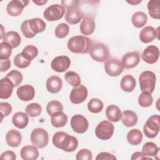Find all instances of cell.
Here are the masks:
<instances>
[{
    "label": "cell",
    "instance_id": "obj_23",
    "mask_svg": "<svg viewBox=\"0 0 160 160\" xmlns=\"http://www.w3.org/2000/svg\"><path fill=\"white\" fill-rule=\"evenodd\" d=\"M2 42L9 44L12 48L18 47L21 43V39L18 32L13 31H9L4 34Z\"/></svg>",
    "mask_w": 160,
    "mask_h": 160
},
{
    "label": "cell",
    "instance_id": "obj_19",
    "mask_svg": "<svg viewBox=\"0 0 160 160\" xmlns=\"http://www.w3.org/2000/svg\"><path fill=\"white\" fill-rule=\"evenodd\" d=\"M20 155L24 160H35L39 156V151L35 146L27 145L22 148Z\"/></svg>",
    "mask_w": 160,
    "mask_h": 160
},
{
    "label": "cell",
    "instance_id": "obj_11",
    "mask_svg": "<svg viewBox=\"0 0 160 160\" xmlns=\"http://www.w3.org/2000/svg\"><path fill=\"white\" fill-rule=\"evenodd\" d=\"M87 97L88 89L82 84L74 87L69 95L70 101L75 104L82 103L86 99Z\"/></svg>",
    "mask_w": 160,
    "mask_h": 160
},
{
    "label": "cell",
    "instance_id": "obj_48",
    "mask_svg": "<svg viewBox=\"0 0 160 160\" xmlns=\"http://www.w3.org/2000/svg\"><path fill=\"white\" fill-rule=\"evenodd\" d=\"M79 1L78 0H64L61 1L62 6L65 7L68 10L78 8Z\"/></svg>",
    "mask_w": 160,
    "mask_h": 160
},
{
    "label": "cell",
    "instance_id": "obj_35",
    "mask_svg": "<svg viewBox=\"0 0 160 160\" xmlns=\"http://www.w3.org/2000/svg\"><path fill=\"white\" fill-rule=\"evenodd\" d=\"M104 104L101 100L98 98L91 99L88 104V109L92 113H99L103 109Z\"/></svg>",
    "mask_w": 160,
    "mask_h": 160
},
{
    "label": "cell",
    "instance_id": "obj_9",
    "mask_svg": "<svg viewBox=\"0 0 160 160\" xmlns=\"http://www.w3.org/2000/svg\"><path fill=\"white\" fill-rule=\"evenodd\" d=\"M104 69L109 76L116 77L122 72L124 68L119 59L111 58L106 61L104 63Z\"/></svg>",
    "mask_w": 160,
    "mask_h": 160
},
{
    "label": "cell",
    "instance_id": "obj_39",
    "mask_svg": "<svg viewBox=\"0 0 160 160\" xmlns=\"http://www.w3.org/2000/svg\"><path fill=\"white\" fill-rule=\"evenodd\" d=\"M21 53L24 58L31 61L38 56V49L33 45H28L23 49Z\"/></svg>",
    "mask_w": 160,
    "mask_h": 160
},
{
    "label": "cell",
    "instance_id": "obj_41",
    "mask_svg": "<svg viewBox=\"0 0 160 160\" xmlns=\"http://www.w3.org/2000/svg\"><path fill=\"white\" fill-rule=\"evenodd\" d=\"M153 102V98L151 94L142 92L138 98L139 104L144 108L149 107L152 105Z\"/></svg>",
    "mask_w": 160,
    "mask_h": 160
},
{
    "label": "cell",
    "instance_id": "obj_31",
    "mask_svg": "<svg viewBox=\"0 0 160 160\" xmlns=\"http://www.w3.org/2000/svg\"><path fill=\"white\" fill-rule=\"evenodd\" d=\"M127 140L131 145H138L142 140V134L138 129H131L127 134Z\"/></svg>",
    "mask_w": 160,
    "mask_h": 160
},
{
    "label": "cell",
    "instance_id": "obj_3",
    "mask_svg": "<svg viewBox=\"0 0 160 160\" xmlns=\"http://www.w3.org/2000/svg\"><path fill=\"white\" fill-rule=\"evenodd\" d=\"M140 89L142 92L151 94L155 88L156 77L155 74L150 71L142 72L139 78Z\"/></svg>",
    "mask_w": 160,
    "mask_h": 160
},
{
    "label": "cell",
    "instance_id": "obj_24",
    "mask_svg": "<svg viewBox=\"0 0 160 160\" xmlns=\"http://www.w3.org/2000/svg\"><path fill=\"white\" fill-rule=\"evenodd\" d=\"M96 24L94 19L90 17L84 18L80 24V31L84 35L91 34L95 29Z\"/></svg>",
    "mask_w": 160,
    "mask_h": 160
},
{
    "label": "cell",
    "instance_id": "obj_37",
    "mask_svg": "<svg viewBox=\"0 0 160 160\" xmlns=\"http://www.w3.org/2000/svg\"><path fill=\"white\" fill-rule=\"evenodd\" d=\"M62 111L63 106L62 104L58 101H51L49 102L46 106V111L50 116H52L54 114L59 112H62Z\"/></svg>",
    "mask_w": 160,
    "mask_h": 160
},
{
    "label": "cell",
    "instance_id": "obj_40",
    "mask_svg": "<svg viewBox=\"0 0 160 160\" xmlns=\"http://www.w3.org/2000/svg\"><path fill=\"white\" fill-rule=\"evenodd\" d=\"M6 77L12 81L14 87L18 86L22 81V75L21 72L17 70H12L7 74Z\"/></svg>",
    "mask_w": 160,
    "mask_h": 160
},
{
    "label": "cell",
    "instance_id": "obj_18",
    "mask_svg": "<svg viewBox=\"0 0 160 160\" xmlns=\"http://www.w3.org/2000/svg\"><path fill=\"white\" fill-rule=\"evenodd\" d=\"M46 86L47 90L49 92L56 94L61 90L62 87V81L59 76H52L47 79Z\"/></svg>",
    "mask_w": 160,
    "mask_h": 160
},
{
    "label": "cell",
    "instance_id": "obj_46",
    "mask_svg": "<svg viewBox=\"0 0 160 160\" xmlns=\"http://www.w3.org/2000/svg\"><path fill=\"white\" fill-rule=\"evenodd\" d=\"M92 158V152L88 149H81L76 156V160H91Z\"/></svg>",
    "mask_w": 160,
    "mask_h": 160
},
{
    "label": "cell",
    "instance_id": "obj_2",
    "mask_svg": "<svg viewBox=\"0 0 160 160\" xmlns=\"http://www.w3.org/2000/svg\"><path fill=\"white\" fill-rule=\"evenodd\" d=\"M67 46L69 50L74 53L86 54L89 52L92 42L88 37L75 36L68 40Z\"/></svg>",
    "mask_w": 160,
    "mask_h": 160
},
{
    "label": "cell",
    "instance_id": "obj_44",
    "mask_svg": "<svg viewBox=\"0 0 160 160\" xmlns=\"http://www.w3.org/2000/svg\"><path fill=\"white\" fill-rule=\"evenodd\" d=\"M12 48L8 43L2 42L0 43V59H9L12 53Z\"/></svg>",
    "mask_w": 160,
    "mask_h": 160
},
{
    "label": "cell",
    "instance_id": "obj_15",
    "mask_svg": "<svg viewBox=\"0 0 160 160\" xmlns=\"http://www.w3.org/2000/svg\"><path fill=\"white\" fill-rule=\"evenodd\" d=\"M140 61V56L138 52L132 51L126 53L122 58L121 63L125 69H131L136 67Z\"/></svg>",
    "mask_w": 160,
    "mask_h": 160
},
{
    "label": "cell",
    "instance_id": "obj_52",
    "mask_svg": "<svg viewBox=\"0 0 160 160\" xmlns=\"http://www.w3.org/2000/svg\"><path fill=\"white\" fill-rule=\"evenodd\" d=\"M131 159L132 160H136V159H150V160H152L151 158H147L146 156H144L142 152H135L134 153L132 154Z\"/></svg>",
    "mask_w": 160,
    "mask_h": 160
},
{
    "label": "cell",
    "instance_id": "obj_8",
    "mask_svg": "<svg viewBox=\"0 0 160 160\" xmlns=\"http://www.w3.org/2000/svg\"><path fill=\"white\" fill-rule=\"evenodd\" d=\"M65 13L64 8L60 4H52L47 8L43 12L44 18L49 21H58L61 19Z\"/></svg>",
    "mask_w": 160,
    "mask_h": 160
},
{
    "label": "cell",
    "instance_id": "obj_4",
    "mask_svg": "<svg viewBox=\"0 0 160 160\" xmlns=\"http://www.w3.org/2000/svg\"><path fill=\"white\" fill-rule=\"evenodd\" d=\"M89 53L93 60L101 62L106 61L109 55L108 46L100 42L92 44Z\"/></svg>",
    "mask_w": 160,
    "mask_h": 160
},
{
    "label": "cell",
    "instance_id": "obj_51",
    "mask_svg": "<svg viewBox=\"0 0 160 160\" xmlns=\"http://www.w3.org/2000/svg\"><path fill=\"white\" fill-rule=\"evenodd\" d=\"M0 64H1L0 71L1 72H4L7 71L11 67V61L9 59H0Z\"/></svg>",
    "mask_w": 160,
    "mask_h": 160
},
{
    "label": "cell",
    "instance_id": "obj_6",
    "mask_svg": "<svg viewBox=\"0 0 160 160\" xmlns=\"http://www.w3.org/2000/svg\"><path fill=\"white\" fill-rule=\"evenodd\" d=\"M31 141L33 145L37 146L38 148L42 149L48 144V133L43 128H36L31 134Z\"/></svg>",
    "mask_w": 160,
    "mask_h": 160
},
{
    "label": "cell",
    "instance_id": "obj_16",
    "mask_svg": "<svg viewBox=\"0 0 160 160\" xmlns=\"http://www.w3.org/2000/svg\"><path fill=\"white\" fill-rule=\"evenodd\" d=\"M16 94L20 100L22 101H29L34 98L35 90L31 85L25 84L18 88Z\"/></svg>",
    "mask_w": 160,
    "mask_h": 160
},
{
    "label": "cell",
    "instance_id": "obj_7",
    "mask_svg": "<svg viewBox=\"0 0 160 160\" xmlns=\"http://www.w3.org/2000/svg\"><path fill=\"white\" fill-rule=\"evenodd\" d=\"M114 130V125L110 121L105 120L98 124L95 129V134L99 139L108 140L112 136Z\"/></svg>",
    "mask_w": 160,
    "mask_h": 160
},
{
    "label": "cell",
    "instance_id": "obj_54",
    "mask_svg": "<svg viewBox=\"0 0 160 160\" xmlns=\"http://www.w3.org/2000/svg\"><path fill=\"white\" fill-rule=\"evenodd\" d=\"M127 2H128L129 4H131L132 5H136V4H138L139 3H141V1H134V0H132V1H128Z\"/></svg>",
    "mask_w": 160,
    "mask_h": 160
},
{
    "label": "cell",
    "instance_id": "obj_27",
    "mask_svg": "<svg viewBox=\"0 0 160 160\" xmlns=\"http://www.w3.org/2000/svg\"><path fill=\"white\" fill-rule=\"evenodd\" d=\"M136 81L135 78L130 74L125 75L121 80L120 86L122 90L125 92H132L135 88Z\"/></svg>",
    "mask_w": 160,
    "mask_h": 160
},
{
    "label": "cell",
    "instance_id": "obj_28",
    "mask_svg": "<svg viewBox=\"0 0 160 160\" xmlns=\"http://www.w3.org/2000/svg\"><path fill=\"white\" fill-rule=\"evenodd\" d=\"M107 118L112 122H118L121 117V111L118 106L111 104L107 107L106 109Z\"/></svg>",
    "mask_w": 160,
    "mask_h": 160
},
{
    "label": "cell",
    "instance_id": "obj_38",
    "mask_svg": "<svg viewBox=\"0 0 160 160\" xmlns=\"http://www.w3.org/2000/svg\"><path fill=\"white\" fill-rule=\"evenodd\" d=\"M25 111L29 116L36 117L41 114L42 107L38 103H31L26 107Z\"/></svg>",
    "mask_w": 160,
    "mask_h": 160
},
{
    "label": "cell",
    "instance_id": "obj_34",
    "mask_svg": "<svg viewBox=\"0 0 160 160\" xmlns=\"http://www.w3.org/2000/svg\"><path fill=\"white\" fill-rule=\"evenodd\" d=\"M159 148L152 142H146L142 148V153L146 156H154L159 152Z\"/></svg>",
    "mask_w": 160,
    "mask_h": 160
},
{
    "label": "cell",
    "instance_id": "obj_1",
    "mask_svg": "<svg viewBox=\"0 0 160 160\" xmlns=\"http://www.w3.org/2000/svg\"><path fill=\"white\" fill-rule=\"evenodd\" d=\"M52 143L57 148L66 152H72L78 146V141L76 137L62 131L57 132L53 135Z\"/></svg>",
    "mask_w": 160,
    "mask_h": 160
},
{
    "label": "cell",
    "instance_id": "obj_14",
    "mask_svg": "<svg viewBox=\"0 0 160 160\" xmlns=\"http://www.w3.org/2000/svg\"><path fill=\"white\" fill-rule=\"evenodd\" d=\"M28 3V1L12 0L7 5V12L11 16H18L22 13L24 8L26 6Z\"/></svg>",
    "mask_w": 160,
    "mask_h": 160
},
{
    "label": "cell",
    "instance_id": "obj_49",
    "mask_svg": "<svg viewBox=\"0 0 160 160\" xmlns=\"http://www.w3.org/2000/svg\"><path fill=\"white\" fill-rule=\"evenodd\" d=\"M116 159L115 156L107 152H101L96 158V160H114Z\"/></svg>",
    "mask_w": 160,
    "mask_h": 160
},
{
    "label": "cell",
    "instance_id": "obj_25",
    "mask_svg": "<svg viewBox=\"0 0 160 160\" xmlns=\"http://www.w3.org/2000/svg\"><path fill=\"white\" fill-rule=\"evenodd\" d=\"M121 121L126 127H132L138 122L137 114L130 110L124 111L121 113Z\"/></svg>",
    "mask_w": 160,
    "mask_h": 160
},
{
    "label": "cell",
    "instance_id": "obj_12",
    "mask_svg": "<svg viewBox=\"0 0 160 160\" xmlns=\"http://www.w3.org/2000/svg\"><path fill=\"white\" fill-rule=\"evenodd\" d=\"M71 64L70 59L66 56H60L54 58L51 64V68L56 72H62L68 70Z\"/></svg>",
    "mask_w": 160,
    "mask_h": 160
},
{
    "label": "cell",
    "instance_id": "obj_43",
    "mask_svg": "<svg viewBox=\"0 0 160 160\" xmlns=\"http://www.w3.org/2000/svg\"><path fill=\"white\" fill-rule=\"evenodd\" d=\"M69 28L67 24L61 23L55 29V36L58 38H64L69 34Z\"/></svg>",
    "mask_w": 160,
    "mask_h": 160
},
{
    "label": "cell",
    "instance_id": "obj_53",
    "mask_svg": "<svg viewBox=\"0 0 160 160\" xmlns=\"http://www.w3.org/2000/svg\"><path fill=\"white\" fill-rule=\"evenodd\" d=\"M32 2L34 3H35L36 4H37L38 6H42V5H44V4H46L47 2V1H39V0L34 1V0H32Z\"/></svg>",
    "mask_w": 160,
    "mask_h": 160
},
{
    "label": "cell",
    "instance_id": "obj_20",
    "mask_svg": "<svg viewBox=\"0 0 160 160\" xmlns=\"http://www.w3.org/2000/svg\"><path fill=\"white\" fill-rule=\"evenodd\" d=\"M22 136L20 132L16 129L9 130L6 135V141L9 146L16 148L21 142Z\"/></svg>",
    "mask_w": 160,
    "mask_h": 160
},
{
    "label": "cell",
    "instance_id": "obj_29",
    "mask_svg": "<svg viewBox=\"0 0 160 160\" xmlns=\"http://www.w3.org/2000/svg\"><path fill=\"white\" fill-rule=\"evenodd\" d=\"M29 27L32 32L36 35V34L44 31L46 25L42 19L36 18L29 19Z\"/></svg>",
    "mask_w": 160,
    "mask_h": 160
},
{
    "label": "cell",
    "instance_id": "obj_33",
    "mask_svg": "<svg viewBox=\"0 0 160 160\" xmlns=\"http://www.w3.org/2000/svg\"><path fill=\"white\" fill-rule=\"evenodd\" d=\"M147 15L141 11H138L133 14L131 18V21L133 26L136 28H140L143 27L147 22Z\"/></svg>",
    "mask_w": 160,
    "mask_h": 160
},
{
    "label": "cell",
    "instance_id": "obj_5",
    "mask_svg": "<svg viewBox=\"0 0 160 160\" xmlns=\"http://www.w3.org/2000/svg\"><path fill=\"white\" fill-rule=\"evenodd\" d=\"M159 129V115L156 114L148 118L144 125L143 131L145 136L148 138H154L158 135Z\"/></svg>",
    "mask_w": 160,
    "mask_h": 160
},
{
    "label": "cell",
    "instance_id": "obj_13",
    "mask_svg": "<svg viewBox=\"0 0 160 160\" xmlns=\"http://www.w3.org/2000/svg\"><path fill=\"white\" fill-rule=\"evenodd\" d=\"M159 56V48L154 45H150L148 46L141 54L142 59L148 64H154L158 60Z\"/></svg>",
    "mask_w": 160,
    "mask_h": 160
},
{
    "label": "cell",
    "instance_id": "obj_32",
    "mask_svg": "<svg viewBox=\"0 0 160 160\" xmlns=\"http://www.w3.org/2000/svg\"><path fill=\"white\" fill-rule=\"evenodd\" d=\"M148 9L149 16L156 19L160 18V1L151 0L148 3Z\"/></svg>",
    "mask_w": 160,
    "mask_h": 160
},
{
    "label": "cell",
    "instance_id": "obj_26",
    "mask_svg": "<svg viewBox=\"0 0 160 160\" xmlns=\"http://www.w3.org/2000/svg\"><path fill=\"white\" fill-rule=\"evenodd\" d=\"M12 122L16 127L19 129H24L28 124L29 118L28 114L22 112H18L13 115Z\"/></svg>",
    "mask_w": 160,
    "mask_h": 160
},
{
    "label": "cell",
    "instance_id": "obj_50",
    "mask_svg": "<svg viewBox=\"0 0 160 160\" xmlns=\"http://www.w3.org/2000/svg\"><path fill=\"white\" fill-rule=\"evenodd\" d=\"M1 159H7V160H15L16 159V154L12 151H6L2 152L1 155Z\"/></svg>",
    "mask_w": 160,
    "mask_h": 160
},
{
    "label": "cell",
    "instance_id": "obj_17",
    "mask_svg": "<svg viewBox=\"0 0 160 160\" xmlns=\"http://www.w3.org/2000/svg\"><path fill=\"white\" fill-rule=\"evenodd\" d=\"M14 88L13 83L9 78L7 77L2 78L0 81V98L1 99L9 98L11 96Z\"/></svg>",
    "mask_w": 160,
    "mask_h": 160
},
{
    "label": "cell",
    "instance_id": "obj_21",
    "mask_svg": "<svg viewBox=\"0 0 160 160\" xmlns=\"http://www.w3.org/2000/svg\"><path fill=\"white\" fill-rule=\"evenodd\" d=\"M82 13L78 8L67 10L65 14V20L69 24H76L80 22Z\"/></svg>",
    "mask_w": 160,
    "mask_h": 160
},
{
    "label": "cell",
    "instance_id": "obj_22",
    "mask_svg": "<svg viewBox=\"0 0 160 160\" xmlns=\"http://www.w3.org/2000/svg\"><path fill=\"white\" fill-rule=\"evenodd\" d=\"M158 34L156 29L152 26H146L140 32L139 39L144 43H148L153 41Z\"/></svg>",
    "mask_w": 160,
    "mask_h": 160
},
{
    "label": "cell",
    "instance_id": "obj_42",
    "mask_svg": "<svg viewBox=\"0 0 160 160\" xmlns=\"http://www.w3.org/2000/svg\"><path fill=\"white\" fill-rule=\"evenodd\" d=\"M31 61L24 58L22 53L18 54L14 58V64L19 68H25L29 66Z\"/></svg>",
    "mask_w": 160,
    "mask_h": 160
},
{
    "label": "cell",
    "instance_id": "obj_36",
    "mask_svg": "<svg viewBox=\"0 0 160 160\" xmlns=\"http://www.w3.org/2000/svg\"><path fill=\"white\" fill-rule=\"evenodd\" d=\"M66 81L71 86L75 87L81 84V78L79 75L72 71H69L66 72L64 75Z\"/></svg>",
    "mask_w": 160,
    "mask_h": 160
},
{
    "label": "cell",
    "instance_id": "obj_45",
    "mask_svg": "<svg viewBox=\"0 0 160 160\" xmlns=\"http://www.w3.org/2000/svg\"><path fill=\"white\" fill-rule=\"evenodd\" d=\"M21 30L26 38H32L36 34L32 33L29 27V19L23 21L21 25Z\"/></svg>",
    "mask_w": 160,
    "mask_h": 160
},
{
    "label": "cell",
    "instance_id": "obj_30",
    "mask_svg": "<svg viewBox=\"0 0 160 160\" xmlns=\"http://www.w3.org/2000/svg\"><path fill=\"white\" fill-rule=\"evenodd\" d=\"M68 122L67 115L62 112H59L51 116V122L55 128H61L64 126Z\"/></svg>",
    "mask_w": 160,
    "mask_h": 160
},
{
    "label": "cell",
    "instance_id": "obj_10",
    "mask_svg": "<svg viewBox=\"0 0 160 160\" xmlns=\"http://www.w3.org/2000/svg\"><path fill=\"white\" fill-rule=\"evenodd\" d=\"M71 126L74 132L78 134H83L88 130L89 122L82 115L76 114L71 118Z\"/></svg>",
    "mask_w": 160,
    "mask_h": 160
},
{
    "label": "cell",
    "instance_id": "obj_47",
    "mask_svg": "<svg viewBox=\"0 0 160 160\" xmlns=\"http://www.w3.org/2000/svg\"><path fill=\"white\" fill-rule=\"evenodd\" d=\"M0 110L1 112L2 119L3 116H8L12 112V106L8 102H0Z\"/></svg>",
    "mask_w": 160,
    "mask_h": 160
}]
</instances>
